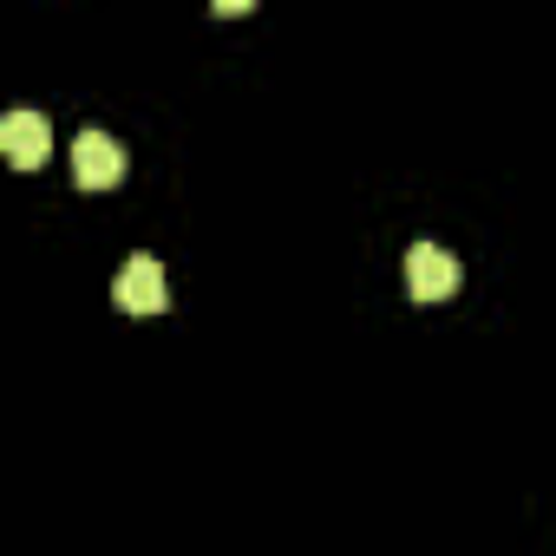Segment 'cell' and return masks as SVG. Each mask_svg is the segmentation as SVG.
Wrapping results in <instances>:
<instances>
[{
	"mask_svg": "<svg viewBox=\"0 0 556 556\" xmlns=\"http://www.w3.org/2000/svg\"><path fill=\"white\" fill-rule=\"evenodd\" d=\"M0 151H8V164H14V170H34V164H47V151H53V131H47V118H40L34 105H14L8 118H0Z\"/></svg>",
	"mask_w": 556,
	"mask_h": 556,
	"instance_id": "obj_4",
	"label": "cell"
},
{
	"mask_svg": "<svg viewBox=\"0 0 556 556\" xmlns=\"http://www.w3.org/2000/svg\"><path fill=\"white\" fill-rule=\"evenodd\" d=\"M73 177H79V190L118 184V177H125V144H118L112 131H79V138H73Z\"/></svg>",
	"mask_w": 556,
	"mask_h": 556,
	"instance_id": "obj_3",
	"label": "cell"
},
{
	"mask_svg": "<svg viewBox=\"0 0 556 556\" xmlns=\"http://www.w3.org/2000/svg\"><path fill=\"white\" fill-rule=\"evenodd\" d=\"M406 289H413V302H445V295H458V262H452V249L413 242V249H406Z\"/></svg>",
	"mask_w": 556,
	"mask_h": 556,
	"instance_id": "obj_2",
	"label": "cell"
},
{
	"mask_svg": "<svg viewBox=\"0 0 556 556\" xmlns=\"http://www.w3.org/2000/svg\"><path fill=\"white\" fill-rule=\"evenodd\" d=\"M112 295H118V308H125V315H164V308H170V282H164V262L138 249V255H131V262L118 268Z\"/></svg>",
	"mask_w": 556,
	"mask_h": 556,
	"instance_id": "obj_1",
	"label": "cell"
}]
</instances>
